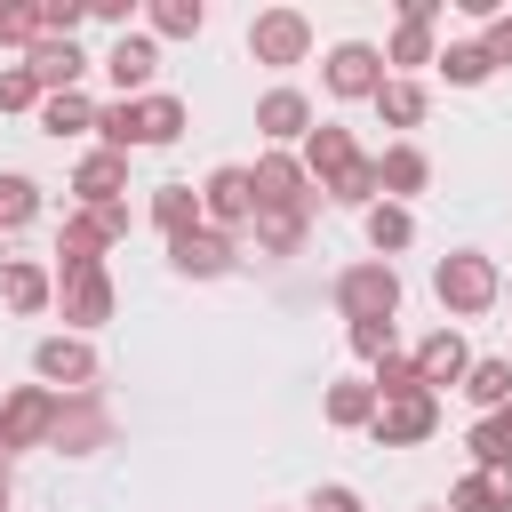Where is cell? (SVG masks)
I'll return each mask as SVG.
<instances>
[{
  "mask_svg": "<svg viewBox=\"0 0 512 512\" xmlns=\"http://www.w3.org/2000/svg\"><path fill=\"white\" fill-rule=\"evenodd\" d=\"M432 296H440V312H448V328H456V320H480L488 304H504V272H496L480 248H456V256L432 264Z\"/></svg>",
  "mask_w": 512,
  "mask_h": 512,
  "instance_id": "cell-1",
  "label": "cell"
},
{
  "mask_svg": "<svg viewBox=\"0 0 512 512\" xmlns=\"http://www.w3.org/2000/svg\"><path fill=\"white\" fill-rule=\"evenodd\" d=\"M304 176H312V192H320V200H336L344 184H360V176H368V152L352 144V128L320 120V128L304 136Z\"/></svg>",
  "mask_w": 512,
  "mask_h": 512,
  "instance_id": "cell-2",
  "label": "cell"
},
{
  "mask_svg": "<svg viewBox=\"0 0 512 512\" xmlns=\"http://www.w3.org/2000/svg\"><path fill=\"white\" fill-rule=\"evenodd\" d=\"M336 312L360 328V320H400V272L384 264V256H368V264H344L336 272Z\"/></svg>",
  "mask_w": 512,
  "mask_h": 512,
  "instance_id": "cell-3",
  "label": "cell"
},
{
  "mask_svg": "<svg viewBox=\"0 0 512 512\" xmlns=\"http://www.w3.org/2000/svg\"><path fill=\"white\" fill-rule=\"evenodd\" d=\"M320 192L304 176V152H264L256 160V216H312Z\"/></svg>",
  "mask_w": 512,
  "mask_h": 512,
  "instance_id": "cell-4",
  "label": "cell"
},
{
  "mask_svg": "<svg viewBox=\"0 0 512 512\" xmlns=\"http://www.w3.org/2000/svg\"><path fill=\"white\" fill-rule=\"evenodd\" d=\"M248 56L272 64V72L304 64V56H312V16H304V8H256V24H248Z\"/></svg>",
  "mask_w": 512,
  "mask_h": 512,
  "instance_id": "cell-5",
  "label": "cell"
},
{
  "mask_svg": "<svg viewBox=\"0 0 512 512\" xmlns=\"http://www.w3.org/2000/svg\"><path fill=\"white\" fill-rule=\"evenodd\" d=\"M320 80H328V96H344V104H376V88L392 80L384 72V48H368V40H336L328 56H320Z\"/></svg>",
  "mask_w": 512,
  "mask_h": 512,
  "instance_id": "cell-6",
  "label": "cell"
},
{
  "mask_svg": "<svg viewBox=\"0 0 512 512\" xmlns=\"http://www.w3.org/2000/svg\"><path fill=\"white\" fill-rule=\"evenodd\" d=\"M48 440H56V392L48 384H16L0 400V448L16 456V448H48Z\"/></svg>",
  "mask_w": 512,
  "mask_h": 512,
  "instance_id": "cell-7",
  "label": "cell"
},
{
  "mask_svg": "<svg viewBox=\"0 0 512 512\" xmlns=\"http://www.w3.org/2000/svg\"><path fill=\"white\" fill-rule=\"evenodd\" d=\"M32 376L48 392H96V344L88 336H40L32 344Z\"/></svg>",
  "mask_w": 512,
  "mask_h": 512,
  "instance_id": "cell-8",
  "label": "cell"
},
{
  "mask_svg": "<svg viewBox=\"0 0 512 512\" xmlns=\"http://www.w3.org/2000/svg\"><path fill=\"white\" fill-rule=\"evenodd\" d=\"M432 432H440V392L376 400V424H368V440H376V448H424Z\"/></svg>",
  "mask_w": 512,
  "mask_h": 512,
  "instance_id": "cell-9",
  "label": "cell"
},
{
  "mask_svg": "<svg viewBox=\"0 0 512 512\" xmlns=\"http://www.w3.org/2000/svg\"><path fill=\"white\" fill-rule=\"evenodd\" d=\"M200 216H208L216 232H248V224H256V168H208Z\"/></svg>",
  "mask_w": 512,
  "mask_h": 512,
  "instance_id": "cell-10",
  "label": "cell"
},
{
  "mask_svg": "<svg viewBox=\"0 0 512 512\" xmlns=\"http://www.w3.org/2000/svg\"><path fill=\"white\" fill-rule=\"evenodd\" d=\"M104 440H112L104 400H96V392H56V440H48V448H64V456H96Z\"/></svg>",
  "mask_w": 512,
  "mask_h": 512,
  "instance_id": "cell-11",
  "label": "cell"
},
{
  "mask_svg": "<svg viewBox=\"0 0 512 512\" xmlns=\"http://www.w3.org/2000/svg\"><path fill=\"white\" fill-rule=\"evenodd\" d=\"M168 264H176L184 280H224V272L240 264V248H232V232L192 224V232H176V240H168Z\"/></svg>",
  "mask_w": 512,
  "mask_h": 512,
  "instance_id": "cell-12",
  "label": "cell"
},
{
  "mask_svg": "<svg viewBox=\"0 0 512 512\" xmlns=\"http://www.w3.org/2000/svg\"><path fill=\"white\" fill-rule=\"evenodd\" d=\"M432 24H440V0H400V24L384 40V64H440Z\"/></svg>",
  "mask_w": 512,
  "mask_h": 512,
  "instance_id": "cell-13",
  "label": "cell"
},
{
  "mask_svg": "<svg viewBox=\"0 0 512 512\" xmlns=\"http://www.w3.org/2000/svg\"><path fill=\"white\" fill-rule=\"evenodd\" d=\"M256 128L272 136V152H288V144H304L320 120H312V96H304V88H264V96H256Z\"/></svg>",
  "mask_w": 512,
  "mask_h": 512,
  "instance_id": "cell-14",
  "label": "cell"
},
{
  "mask_svg": "<svg viewBox=\"0 0 512 512\" xmlns=\"http://www.w3.org/2000/svg\"><path fill=\"white\" fill-rule=\"evenodd\" d=\"M152 72H160V48H152V32H120V40L104 48V80H112L120 96H152Z\"/></svg>",
  "mask_w": 512,
  "mask_h": 512,
  "instance_id": "cell-15",
  "label": "cell"
},
{
  "mask_svg": "<svg viewBox=\"0 0 512 512\" xmlns=\"http://www.w3.org/2000/svg\"><path fill=\"white\" fill-rule=\"evenodd\" d=\"M416 376H424V392H448V384H464V376H472V344H464L456 328H432V336L416 344Z\"/></svg>",
  "mask_w": 512,
  "mask_h": 512,
  "instance_id": "cell-16",
  "label": "cell"
},
{
  "mask_svg": "<svg viewBox=\"0 0 512 512\" xmlns=\"http://www.w3.org/2000/svg\"><path fill=\"white\" fill-rule=\"evenodd\" d=\"M120 192H128V152H104V144H96V152L72 168V200H80V208H112Z\"/></svg>",
  "mask_w": 512,
  "mask_h": 512,
  "instance_id": "cell-17",
  "label": "cell"
},
{
  "mask_svg": "<svg viewBox=\"0 0 512 512\" xmlns=\"http://www.w3.org/2000/svg\"><path fill=\"white\" fill-rule=\"evenodd\" d=\"M56 304H64V320H72V336H80V328H104V320H112V272H72V280H56Z\"/></svg>",
  "mask_w": 512,
  "mask_h": 512,
  "instance_id": "cell-18",
  "label": "cell"
},
{
  "mask_svg": "<svg viewBox=\"0 0 512 512\" xmlns=\"http://www.w3.org/2000/svg\"><path fill=\"white\" fill-rule=\"evenodd\" d=\"M0 304L8 312H48L56 304V272H40L32 256H0Z\"/></svg>",
  "mask_w": 512,
  "mask_h": 512,
  "instance_id": "cell-19",
  "label": "cell"
},
{
  "mask_svg": "<svg viewBox=\"0 0 512 512\" xmlns=\"http://www.w3.org/2000/svg\"><path fill=\"white\" fill-rule=\"evenodd\" d=\"M24 64H32V80H40L48 96H64V88H80V72H88V56H80V40H32V48H24Z\"/></svg>",
  "mask_w": 512,
  "mask_h": 512,
  "instance_id": "cell-20",
  "label": "cell"
},
{
  "mask_svg": "<svg viewBox=\"0 0 512 512\" xmlns=\"http://www.w3.org/2000/svg\"><path fill=\"white\" fill-rule=\"evenodd\" d=\"M376 184H384V200H400V208H408V192H424V184H432V160H424L416 144H384V152H376Z\"/></svg>",
  "mask_w": 512,
  "mask_h": 512,
  "instance_id": "cell-21",
  "label": "cell"
},
{
  "mask_svg": "<svg viewBox=\"0 0 512 512\" xmlns=\"http://www.w3.org/2000/svg\"><path fill=\"white\" fill-rule=\"evenodd\" d=\"M464 448H472V472H512V400L496 416H480L464 432Z\"/></svg>",
  "mask_w": 512,
  "mask_h": 512,
  "instance_id": "cell-22",
  "label": "cell"
},
{
  "mask_svg": "<svg viewBox=\"0 0 512 512\" xmlns=\"http://www.w3.org/2000/svg\"><path fill=\"white\" fill-rule=\"evenodd\" d=\"M32 120H40V136L64 144V136H88V128H96V104H88V88H64V96H40Z\"/></svg>",
  "mask_w": 512,
  "mask_h": 512,
  "instance_id": "cell-23",
  "label": "cell"
},
{
  "mask_svg": "<svg viewBox=\"0 0 512 512\" xmlns=\"http://www.w3.org/2000/svg\"><path fill=\"white\" fill-rule=\"evenodd\" d=\"M360 232H368V248H376V256H384V264H392V256H400V248H408V240H416V216H408V208H400V200H376V208H368V216H360Z\"/></svg>",
  "mask_w": 512,
  "mask_h": 512,
  "instance_id": "cell-24",
  "label": "cell"
},
{
  "mask_svg": "<svg viewBox=\"0 0 512 512\" xmlns=\"http://www.w3.org/2000/svg\"><path fill=\"white\" fill-rule=\"evenodd\" d=\"M320 416H328L336 432H368V424H376V384H368V376H360V384H328Z\"/></svg>",
  "mask_w": 512,
  "mask_h": 512,
  "instance_id": "cell-25",
  "label": "cell"
},
{
  "mask_svg": "<svg viewBox=\"0 0 512 512\" xmlns=\"http://www.w3.org/2000/svg\"><path fill=\"white\" fill-rule=\"evenodd\" d=\"M448 512H512V472H464L448 488Z\"/></svg>",
  "mask_w": 512,
  "mask_h": 512,
  "instance_id": "cell-26",
  "label": "cell"
},
{
  "mask_svg": "<svg viewBox=\"0 0 512 512\" xmlns=\"http://www.w3.org/2000/svg\"><path fill=\"white\" fill-rule=\"evenodd\" d=\"M424 80H408V72H392L384 88H376V112H384V128H424Z\"/></svg>",
  "mask_w": 512,
  "mask_h": 512,
  "instance_id": "cell-27",
  "label": "cell"
},
{
  "mask_svg": "<svg viewBox=\"0 0 512 512\" xmlns=\"http://www.w3.org/2000/svg\"><path fill=\"white\" fill-rule=\"evenodd\" d=\"M184 96H136V144H176L184 136Z\"/></svg>",
  "mask_w": 512,
  "mask_h": 512,
  "instance_id": "cell-28",
  "label": "cell"
},
{
  "mask_svg": "<svg viewBox=\"0 0 512 512\" xmlns=\"http://www.w3.org/2000/svg\"><path fill=\"white\" fill-rule=\"evenodd\" d=\"M456 392H464L480 416H496V408L512 400V360H496V352H488V360H472V376H464Z\"/></svg>",
  "mask_w": 512,
  "mask_h": 512,
  "instance_id": "cell-29",
  "label": "cell"
},
{
  "mask_svg": "<svg viewBox=\"0 0 512 512\" xmlns=\"http://www.w3.org/2000/svg\"><path fill=\"white\" fill-rule=\"evenodd\" d=\"M152 224H160L168 240L192 232V224H208V216H200V192H192V184H152Z\"/></svg>",
  "mask_w": 512,
  "mask_h": 512,
  "instance_id": "cell-30",
  "label": "cell"
},
{
  "mask_svg": "<svg viewBox=\"0 0 512 512\" xmlns=\"http://www.w3.org/2000/svg\"><path fill=\"white\" fill-rule=\"evenodd\" d=\"M144 24H152L160 40H200L208 8H200V0H152V8H144Z\"/></svg>",
  "mask_w": 512,
  "mask_h": 512,
  "instance_id": "cell-31",
  "label": "cell"
},
{
  "mask_svg": "<svg viewBox=\"0 0 512 512\" xmlns=\"http://www.w3.org/2000/svg\"><path fill=\"white\" fill-rule=\"evenodd\" d=\"M432 72H440V80H448V88H480V80H488V72H496V64H488V56H480V40H448V48H440V64H432Z\"/></svg>",
  "mask_w": 512,
  "mask_h": 512,
  "instance_id": "cell-32",
  "label": "cell"
},
{
  "mask_svg": "<svg viewBox=\"0 0 512 512\" xmlns=\"http://www.w3.org/2000/svg\"><path fill=\"white\" fill-rule=\"evenodd\" d=\"M368 384H376V400H408V392H424V376H416V352H384V360L368 368Z\"/></svg>",
  "mask_w": 512,
  "mask_h": 512,
  "instance_id": "cell-33",
  "label": "cell"
},
{
  "mask_svg": "<svg viewBox=\"0 0 512 512\" xmlns=\"http://www.w3.org/2000/svg\"><path fill=\"white\" fill-rule=\"evenodd\" d=\"M96 136H104V152H136V96L96 104Z\"/></svg>",
  "mask_w": 512,
  "mask_h": 512,
  "instance_id": "cell-34",
  "label": "cell"
},
{
  "mask_svg": "<svg viewBox=\"0 0 512 512\" xmlns=\"http://www.w3.org/2000/svg\"><path fill=\"white\" fill-rule=\"evenodd\" d=\"M32 216H40V184L8 168V176H0V232H16V224H32Z\"/></svg>",
  "mask_w": 512,
  "mask_h": 512,
  "instance_id": "cell-35",
  "label": "cell"
},
{
  "mask_svg": "<svg viewBox=\"0 0 512 512\" xmlns=\"http://www.w3.org/2000/svg\"><path fill=\"white\" fill-rule=\"evenodd\" d=\"M304 224H312V216H256L248 232H256L264 256H296V248H304Z\"/></svg>",
  "mask_w": 512,
  "mask_h": 512,
  "instance_id": "cell-36",
  "label": "cell"
},
{
  "mask_svg": "<svg viewBox=\"0 0 512 512\" xmlns=\"http://www.w3.org/2000/svg\"><path fill=\"white\" fill-rule=\"evenodd\" d=\"M40 80H32V64H0V112H40Z\"/></svg>",
  "mask_w": 512,
  "mask_h": 512,
  "instance_id": "cell-37",
  "label": "cell"
},
{
  "mask_svg": "<svg viewBox=\"0 0 512 512\" xmlns=\"http://www.w3.org/2000/svg\"><path fill=\"white\" fill-rule=\"evenodd\" d=\"M352 352H360V360L376 368V360L392 352V320H360V328H352Z\"/></svg>",
  "mask_w": 512,
  "mask_h": 512,
  "instance_id": "cell-38",
  "label": "cell"
},
{
  "mask_svg": "<svg viewBox=\"0 0 512 512\" xmlns=\"http://www.w3.org/2000/svg\"><path fill=\"white\" fill-rule=\"evenodd\" d=\"M480 56L488 64H512V16H488L480 24Z\"/></svg>",
  "mask_w": 512,
  "mask_h": 512,
  "instance_id": "cell-39",
  "label": "cell"
},
{
  "mask_svg": "<svg viewBox=\"0 0 512 512\" xmlns=\"http://www.w3.org/2000/svg\"><path fill=\"white\" fill-rule=\"evenodd\" d=\"M304 512H368V504H360V488H344V480H328V488H320V496H312Z\"/></svg>",
  "mask_w": 512,
  "mask_h": 512,
  "instance_id": "cell-40",
  "label": "cell"
},
{
  "mask_svg": "<svg viewBox=\"0 0 512 512\" xmlns=\"http://www.w3.org/2000/svg\"><path fill=\"white\" fill-rule=\"evenodd\" d=\"M88 16H96V24H112V40L136 24V8H128V0H88Z\"/></svg>",
  "mask_w": 512,
  "mask_h": 512,
  "instance_id": "cell-41",
  "label": "cell"
},
{
  "mask_svg": "<svg viewBox=\"0 0 512 512\" xmlns=\"http://www.w3.org/2000/svg\"><path fill=\"white\" fill-rule=\"evenodd\" d=\"M8 496H16V488H8V472H0V512H8Z\"/></svg>",
  "mask_w": 512,
  "mask_h": 512,
  "instance_id": "cell-42",
  "label": "cell"
},
{
  "mask_svg": "<svg viewBox=\"0 0 512 512\" xmlns=\"http://www.w3.org/2000/svg\"><path fill=\"white\" fill-rule=\"evenodd\" d=\"M0 472H8V448H0Z\"/></svg>",
  "mask_w": 512,
  "mask_h": 512,
  "instance_id": "cell-43",
  "label": "cell"
},
{
  "mask_svg": "<svg viewBox=\"0 0 512 512\" xmlns=\"http://www.w3.org/2000/svg\"><path fill=\"white\" fill-rule=\"evenodd\" d=\"M504 296H512V280H504Z\"/></svg>",
  "mask_w": 512,
  "mask_h": 512,
  "instance_id": "cell-44",
  "label": "cell"
},
{
  "mask_svg": "<svg viewBox=\"0 0 512 512\" xmlns=\"http://www.w3.org/2000/svg\"><path fill=\"white\" fill-rule=\"evenodd\" d=\"M440 512H448V504H440Z\"/></svg>",
  "mask_w": 512,
  "mask_h": 512,
  "instance_id": "cell-45",
  "label": "cell"
}]
</instances>
